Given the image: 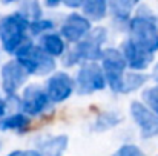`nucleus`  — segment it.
Segmentation results:
<instances>
[{"label":"nucleus","instance_id":"obj_24","mask_svg":"<svg viewBox=\"0 0 158 156\" xmlns=\"http://www.w3.org/2000/svg\"><path fill=\"white\" fill-rule=\"evenodd\" d=\"M83 3H85V0H63L61 2V5L63 6H66V8H69V9H81L83 8Z\"/></svg>","mask_w":158,"mask_h":156},{"label":"nucleus","instance_id":"obj_15","mask_svg":"<svg viewBox=\"0 0 158 156\" xmlns=\"http://www.w3.org/2000/svg\"><path fill=\"white\" fill-rule=\"evenodd\" d=\"M69 138L68 135H55L42 139L37 144V150L42 156H63L68 147Z\"/></svg>","mask_w":158,"mask_h":156},{"label":"nucleus","instance_id":"obj_8","mask_svg":"<svg viewBox=\"0 0 158 156\" xmlns=\"http://www.w3.org/2000/svg\"><path fill=\"white\" fill-rule=\"evenodd\" d=\"M29 74L26 69L14 58L2 64L0 69V86L5 97H15L19 90L28 83Z\"/></svg>","mask_w":158,"mask_h":156},{"label":"nucleus","instance_id":"obj_22","mask_svg":"<svg viewBox=\"0 0 158 156\" xmlns=\"http://www.w3.org/2000/svg\"><path fill=\"white\" fill-rule=\"evenodd\" d=\"M141 103L158 116V84L146 87L141 92Z\"/></svg>","mask_w":158,"mask_h":156},{"label":"nucleus","instance_id":"obj_23","mask_svg":"<svg viewBox=\"0 0 158 156\" xmlns=\"http://www.w3.org/2000/svg\"><path fill=\"white\" fill-rule=\"evenodd\" d=\"M112 156H144L143 152L140 150L138 146L135 144H123L118 147V150Z\"/></svg>","mask_w":158,"mask_h":156},{"label":"nucleus","instance_id":"obj_9","mask_svg":"<svg viewBox=\"0 0 158 156\" xmlns=\"http://www.w3.org/2000/svg\"><path fill=\"white\" fill-rule=\"evenodd\" d=\"M92 28V23L81 12L72 11L63 18L60 25V35L64 38L66 43L77 45L91 32Z\"/></svg>","mask_w":158,"mask_h":156},{"label":"nucleus","instance_id":"obj_14","mask_svg":"<svg viewBox=\"0 0 158 156\" xmlns=\"http://www.w3.org/2000/svg\"><path fill=\"white\" fill-rule=\"evenodd\" d=\"M37 45L52 58H61L64 52L68 51V45L64 38L60 35V32H49L42 35Z\"/></svg>","mask_w":158,"mask_h":156},{"label":"nucleus","instance_id":"obj_17","mask_svg":"<svg viewBox=\"0 0 158 156\" xmlns=\"http://www.w3.org/2000/svg\"><path fill=\"white\" fill-rule=\"evenodd\" d=\"M80 11L91 23L102 22L106 18V15H109V6L106 0H85Z\"/></svg>","mask_w":158,"mask_h":156},{"label":"nucleus","instance_id":"obj_11","mask_svg":"<svg viewBox=\"0 0 158 156\" xmlns=\"http://www.w3.org/2000/svg\"><path fill=\"white\" fill-rule=\"evenodd\" d=\"M129 112L134 122L138 126L143 139L158 136V116L151 109H148L141 101H132L129 106Z\"/></svg>","mask_w":158,"mask_h":156},{"label":"nucleus","instance_id":"obj_20","mask_svg":"<svg viewBox=\"0 0 158 156\" xmlns=\"http://www.w3.org/2000/svg\"><path fill=\"white\" fill-rule=\"evenodd\" d=\"M19 12H22L29 22H35L39 18H43V6L37 0H23L19 3Z\"/></svg>","mask_w":158,"mask_h":156},{"label":"nucleus","instance_id":"obj_30","mask_svg":"<svg viewBox=\"0 0 158 156\" xmlns=\"http://www.w3.org/2000/svg\"><path fill=\"white\" fill-rule=\"evenodd\" d=\"M0 89H2V86H0Z\"/></svg>","mask_w":158,"mask_h":156},{"label":"nucleus","instance_id":"obj_7","mask_svg":"<svg viewBox=\"0 0 158 156\" xmlns=\"http://www.w3.org/2000/svg\"><path fill=\"white\" fill-rule=\"evenodd\" d=\"M52 107V103L45 90V86L40 84H28L20 95V112L28 115L29 118L40 116Z\"/></svg>","mask_w":158,"mask_h":156},{"label":"nucleus","instance_id":"obj_26","mask_svg":"<svg viewBox=\"0 0 158 156\" xmlns=\"http://www.w3.org/2000/svg\"><path fill=\"white\" fill-rule=\"evenodd\" d=\"M43 5H45L46 8H57V6L61 5V2H60V0H46Z\"/></svg>","mask_w":158,"mask_h":156},{"label":"nucleus","instance_id":"obj_4","mask_svg":"<svg viewBox=\"0 0 158 156\" xmlns=\"http://www.w3.org/2000/svg\"><path fill=\"white\" fill-rule=\"evenodd\" d=\"M107 29L105 26H94L91 29V32L77 45H74V48H71L75 57L78 58L80 64L83 63H98L103 51H105V43L107 42Z\"/></svg>","mask_w":158,"mask_h":156},{"label":"nucleus","instance_id":"obj_10","mask_svg":"<svg viewBox=\"0 0 158 156\" xmlns=\"http://www.w3.org/2000/svg\"><path fill=\"white\" fill-rule=\"evenodd\" d=\"M45 90L52 104L64 103L75 90L74 78L64 70H55L52 75L48 77L45 83Z\"/></svg>","mask_w":158,"mask_h":156},{"label":"nucleus","instance_id":"obj_5","mask_svg":"<svg viewBox=\"0 0 158 156\" xmlns=\"http://www.w3.org/2000/svg\"><path fill=\"white\" fill-rule=\"evenodd\" d=\"M75 92L78 95H92L102 92L107 87L105 72L100 63H83L78 66V70L74 77Z\"/></svg>","mask_w":158,"mask_h":156},{"label":"nucleus","instance_id":"obj_29","mask_svg":"<svg viewBox=\"0 0 158 156\" xmlns=\"http://www.w3.org/2000/svg\"><path fill=\"white\" fill-rule=\"evenodd\" d=\"M6 156H25V150H12Z\"/></svg>","mask_w":158,"mask_h":156},{"label":"nucleus","instance_id":"obj_27","mask_svg":"<svg viewBox=\"0 0 158 156\" xmlns=\"http://www.w3.org/2000/svg\"><path fill=\"white\" fill-rule=\"evenodd\" d=\"M25 156H42V155H40V152L37 149H28V150H25Z\"/></svg>","mask_w":158,"mask_h":156},{"label":"nucleus","instance_id":"obj_16","mask_svg":"<svg viewBox=\"0 0 158 156\" xmlns=\"http://www.w3.org/2000/svg\"><path fill=\"white\" fill-rule=\"evenodd\" d=\"M29 126H31V118L28 115H25L23 112H12L0 119V130L2 132L12 130V132L22 133Z\"/></svg>","mask_w":158,"mask_h":156},{"label":"nucleus","instance_id":"obj_1","mask_svg":"<svg viewBox=\"0 0 158 156\" xmlns=\"http://www.w3.org/2000/svg\"><path fill=\"white\" fill-rule=\"evenodd\" d=\"M127 38L143 51L155 55L158 52V15L148 6L138 5L127 25Z\"/></svg>","mask_w":158,"mask_h":156},{"label":"nucleus","instance_id":"obj_28","mask_svg":"<svg viewBox=\"0 0 158 156\" xmlns=\"http://www.w3.org/2000/svg\"><path fill=\"white\" fill-rule=\"evenodd\" d=\"M154 80H155V83L158 84V61L155 63V66H154V69H152V75H151Z\"/></svg>","mask_w":158,"mask_h":156},{"label":"nucleus","instance_id":"obj_12","mask_svg":"<svg viewBox=\"0 0 158 156\" xmlns=\"http://www.w3.org/2000/svg\"><path fill=\"white\" fill-rule=\"evenodd\" d=\"M120 51L123 54L127 69L134 72H144L154 61V55L149 52L143 51L137 45H134L129 38L123 40L120 45Z\"/></svg>","mask_w":158,"mask_h":156},{"label":"nucleus","instance_id":"obj_13","mask_svg":"<svg viewBox=\"0 0 158 156\" xmlns=\"http://www.w3.org/2000/svg\"><path fill=\"white\" fill-rule=\"evenodd\" d=\"M107 6H109V15L114 20V23L123 25L127 28L131 18L134 17L132 12L138 6V2H135V0H112V2H107Z\"/></svg>","mask_w":158,"mask_h":156},{"label":"nucleus","instance_id":"obj_19","mask_svg":"<svg viewBox=\"0 0 158 156\" xmlns=\"http://www.w3.org/2000/svg\"><path fill=\"white\" fill-rule=\"evenodd\" d=\"M123 121V115L117 110H105L102 112L97 119L94 121V126L92 129L95 132H106V130H110L114 127H117L118 124H121Z\"/></svg>","mask_w":158,"mask_h":156},{"label":"nucleus","instance_id":"obj_3","mask_svg":"<svg viewBox=\"0 0 158 156\" xmlns=\"http://www.w3.org/2000/svg\"><path fill=\"white\" fill-rule=\"evenodd\" d=\"M14 58L26 69L29 75H37V77L52 75L57 67L55 58L49 57L32 40H29L26 45H23L15 52Z\"/></svg>","mask_w":158,"mask_h":156},{"label":"nucleus","instance_id":"obj_18","mask_svg":"<svg viewBox=\"0 0 158 156\" xmlns=\"http://www.w3.org/2000/svg\"><path fill=\"white\" fill-rule=\"evenodd\" d=\"M149 75L144 72H134V70H127L123 77V83H121V89L120 94H132L138 89H141L148 81H149Z\"/></svg>","mask_w":158,"mask_h":156},{"label":"nucleus","instance_id":"obj_2","mask_svg":"<svg viewBox=\"0 0 158 156\" xmlns=\"http://www.w3.org/2000/svg\"><path fill=\"white\" fill-rule=\"evenodd\" d=\"M29 20L19 11L5 14L0 17V45L8 54L15 55L23 45L31 38L29 35Z\"/></svg>","mask_w":158,"mask_h":156},{"label":"nucleus","instance_id":"obj_25","mask_svg":"<svg viewBox=\"0 0 158 156\" xmlns=\"http://www.w3.org/2000/svg\"><path fill=\"white\" fill-rule=\"evenodd\" d=\"M8 113V104H6V98L0 95V119L5 118Z\"/></svg>","mask_w":158,"mask_h":156},{"label":"nucleus","instance_id":"obj_6","mask_svg":"<svg viewBox=\"0 0 158 156\" xmlns=\"http://www.w3.org/2000/svg\"><path fill=\"white\" fill-rule=\"evenodd\" d=\"M100 66L105 72L107 87L112 92L120 94L123 77L127 72V64L120 48H105L100 58Z\"/></svg>","mask_w":158,"mask_h":156},{"label":"nucleus","instance_id":"obj_21","mask_svg":"<svg viewBox=\"0 0 158 156\" xmlns=\"http://www.w3.org/2000/svg\"><path fill=\"white\" fill-rule=\"evenodd\" d=\"M54 28H55L54 20H49V18H39V20L29 23V35L40 38V37L45 35V34L54 32Z\"/></svg>","mask_w":158,"mask_h":156}]
</instances>
